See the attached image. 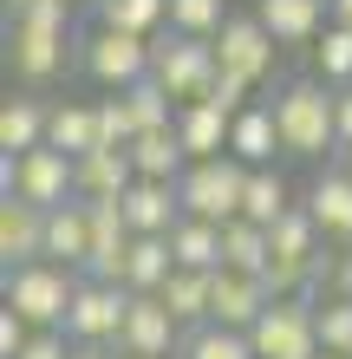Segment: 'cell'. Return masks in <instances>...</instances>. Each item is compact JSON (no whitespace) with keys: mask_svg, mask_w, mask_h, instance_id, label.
Listing matches in <instances>:
<instances>
[{"mask_svg":"<svg viewBox=\"0 0 352 359\" xmlns=\"http://www.w3.org/2000/svg\"><path fill=\"white\" fill-rule=\"evenodd\" d=\"M281 118V144L287 157H320L339 151V92L326 79H287V86L267 98Z\"/></svg>","mask_w":352,"mask_h":359,"instance_id":"6da1fadb","label":"cell"},{"mask_svg":"<svg viewBox=\"0 0 352 359\" xmlns=\"http://www.w3.org/2000/svg\"><path fill=\"white\" fill-rule=\"evenodd\" d=\"M150 79L176 104H202L209 86L222 79V59H216V39H190V33H170L163 27L150 39Z\"/></svg>","mask_w":352,"mask_h":359,"instance_id":"7a4b0ae2","label":"cell"},{"mask_svg":"<svg viewBox=\"0 0 352 359\" xmlns=\"http://www.w3.org/2000/svg\"><path fill=\"white\" fill-rule=\"evenodd\" d=\"M0 196H20L52 216L59 203H78V163L52 144H39L27 157H0Z\"/></svg>","mask_w":352,"mask_h":359,"instance_id":"3957f363","label":"cell"},{"mask_svg":"<svg viewBox=\"0 0 352 359\" xmlns=\"http://www.w3.org/2000/svg\"><path fill=\"white\" fill-rule=\"evenodd\" d=\"M66 13L72 0H39V7L13 13V33H7V53H13V72L20 79H52L66 66Z\"/></svg>","mask_w":352,"mask_h":359,"instance_id":"277c9868","label":"cell"},{"mask_svg":"<svg viewBox=\"0 0 352 359\" xmlns=\"http://www.w3.org/2000/svg\"><path fill=\"white\" fill-rule=\"evenodd\" d=\"M72 294H78V274H72V268H59V262L7 268V307H13L33 333H46V327H59V333H66Z\"/></svg>","mask_w":352,"mask_h":359,"instance_id":"5b68a950","label":"cell"},{"mask_svg":"<svg viewBox=\"0 0 352 359\" xmlns=\"http://www.w3.org/2000/svg\"><path fill=\"white\" fill-rule=\"evenodd\" d=\"M176 196H183V216L229 229V222L241 216V203H248V163H235V157L190 163V170H183V183H176Z\"/></svg>","mask_w":352,"mask_h":359,"instance_id":"8992f818","label":"cell"},{"mask_svg":"<svg viewBox=\"0 0 352 359\" xmlns=\"http://www.w3.org/2000/svg\"><path fill=\"white\" fill-rule=\"evenodd\" d=\"M78 66H85L98 86L111 92H131L150 79V39H131V33H111V27H92L78 39Z\"/></svg>","mask_w":352,"mask_h":359,"instance_id":"52a82bcc","label":"cell"},{"mask_svg":"<svg viewBox=\"0 0 352 359\" xmlns=\"http://www.w3.org/2000/svg\"><path fill=\"white\" fill-rule=\"evenodd\" d=\"M314 313L320 307H307V301H274L255 320V359H320V327H314Z\"/></svg>","mask_w":352,"mask_h":359,"instance_id":"ba28073f","label":"cell"},{"mask_svg":"<svg viewBox=\"0 0 352 359\" xmlns=\"http://www.w3.org/2000/svg\"><path fill=\"white\" fill-rule=\"evenodd\" d=\"M124 313H131V287H98V281H78L72 313H66V340H72V346H118Z\"/></svg>","mask_w":352,"mask_h":359,"instance_id":"9c48e42d","label":"cell"},{"mask_svg":"<svg viewBox=\"0 0 352 359\" xmlns=\"http://www.w3.org/2000/svg\"><path fill=\"white\" fill-rule=\"evenodd\" d=\"M118 353H124V359H170V353H183V327H176V313L163 307L157 294H131V313H124Z\"/></svg>","mask_w":352,"mask_h":359,"instance_id":"30bf717a","label":"cell"},{"mask_svg":"<svg viewBox=\"0 0 352 359\" xmlns=\"http://www.w3.org/2000/svg\"><path fill=\"white\" fill-rule=\"evenodd\" d=\"M274 53H281V46H274V33H267L255 13H229V27L216 33V59H222V72L248 79V86H261V79H267Z\"/></svg>","mask_w":352,"mask_h":359,"instance_id":"8fae6325","label":"cell"},{"mask_svg":"<svg viewBox=\"0 0 352 359\" xmlns=\"http://www.w3.org/2000/svg\"><path fill=\"white\" fill-rule=\"evenodd\" d=\"M267 242H274V262H267V268L294 274V281H307V274H314V262L326 255V248H320V222L307 216V203H294V209H287V216L267 229Z\"/></svg>","mask_w":352,"mask_h":359,"instance_id":"7c38bea8","label":"cell"},{"mask_svg":"<svg viewBox=\"0 0 352 359\" xmlns=\"http://www.w3.org/2000/svg\"><path fill=\"white\" fill-rule=\"evenodd\" d=\"M0 262L7 268L46 262V209H33L20 196H0Z\"/></svg>","mask_w":352,"mask_h":359,"instance_id":"4fadbf2b","label":"cell"},{"mask_svg":"<svg viewBox=\"0 0 352 359\" xmlns=\"http://www.w3.org/2000/svg\"><path fill=\"white\" fill-rule=\"evenodd\" d=\"M274 307L267 301V287L255 281V274H216V301H209V327H229V333H255V320Z\"/></svg>","mask_w":352,"mask_h":359,"instance_id":"5bb4252c","label":"cell"},{"mask_svg":"<svg viewBox=\"0 0 352 359\" xmlns=\"http://www.w3.org/2000/svg\"><path fill=\"white\" fill-rule=\"evenodd\" d=\"M124 222H131V236H170V229L183 222V196H176V183H131L124 189Z\"/></svg>","mask_w":352,"mask_h":359,"instance_id":"9a60e30c","label":"cell"},{"mask_svg":"<svg viewBox=\"0 0 352 359\" xmlns=\"http://www.w3.org/2000/svg\"><path fill=\"white\" fill-rule=\"evenodd\" d=\"M274 151H287V144H281L274 104H248V111L229 124V157L248 163V170H267V163H274Z\"/></svg>","mask_w":352,"mask_h":359,"instance_id":"2e32d148","label":"cell"},{"mask_svg":"<svg viewBox=\"0 0 352 359\" xmlns=\"http://www.w3.org/2000/svg\"><path fill=\"white\" fill-rule=\"evenodd\" d=\"M255 20L274 33V46H314L326 27V0H255Z\"/></svg>","mask_w":352,"mask_h":359,"instance_id":"e0dca14e","label":"cell"},{"mask_svg":"<svg viewBox=\"0 0 352 359\" xmlns=\"http://www.w3.org/2000/svg\"><path fill=\"white\" fill-rule=\"evenodd\" d=\"M307 216L320 222L326 242H346L352 248V177L346 170H320L314 189H307Z\"/></svg>","mask_w":352,"mask_h":359,"instance_id":"ac0fdd59","label":"cell"},{"mask_svg":"<svg viewBox=\"0 0 352 359\" xmlns=\"http://www.w3.org/2000/svg\"><path fill=\"white\" fill-rule=\"evenodd\" d=\"M85 255H92V209L85 203H59L52 216H46V262H59V268H85Z\"/></svg>","mask_w":352,"mask_h":359,"instance_id":"d6986e66","label":"cell"},{"mask_svg":"<svg viewBox=\"0 0 352 359\" xmlns=\"http://www.w3.org/2000/svg\"><path fill=\"white\" fill-rule=\"evenodd\" d=\"M131 183H137L131 151H92V157H78V203H118Z\"/></svg>","mask_w":352,"mask_h":359,"instance_id":"ffe728a7","label":"cell"},{"mask_svg":"<svg viewBox=\"0 0 352 359\" xmlns=\"http://www.w3.org/2000/svg\"><path fill=\"white\" fill-rule=\"evenodd\" d=\"M229 124L235 118H222L216 104H183V111H176V137H183V151H190V163L229 157Z\"/></svg>","mask_w":352,"mask_h":359,"instance_id":"44dd1931","label":"cell"},{"mask_svg":"<svg viewBox=\"0 0 352 359\" xmlns=\"http://www.w3.org/2000/svg\"><path fill=\"white\" fill-rule=\"evenodd\" d=\"M131 163H137L143 183H183V170H190V151H183L176 124H170V131H137Z\"/></svg>","mask_w":352,"mask_h":359,"instance_id":"7402d4cb","label":"cell"},{"mask_svg":"<svg viewBox=\"0 0 352 359\" xmlns=\"http://www.w3.org/2000/svg\"><path fill=\"white\" fill-rule=\"evenodd\" d=\"M163 307L176 313V327H209V301H216V274H196V268H176L170 281H163V294H157Z\"/></svg>","mask_w":352,"mask_h":359,"instance_id":"603a6c76","label":"cell"},{"mask_svg":"<svg viewBox=\"0 0 352 359\" xmlns=\"http://www.w3.org/2000/svg\"><path fill=\"white\" fill-rule=\"evenodd\" d=\"M46 118H52V104H39V98H7V111H0V157H27L46 144Z\"/></svg>","mask_w":352,"mask_h":359,"instance_id":"cb8c5ba5","label":"cell"},{"mask_svg":"<svg viewBox=\"0 0 352 359\" xmlns=\"http://www.w3.org/2000/svg\"><path fill=\"white\" fill-rule=\"evenodd\" d=\"M267 262H274V242H267V229L261 222H248V216H235L229 229H222V268L229 274H267Z\"/></svg>","mask_w":352,"mask_h":359,"instance_id":"d4e9b609","label":"cell"},{"mask_svg":"<svg viewBox=\"0 0 352 359\" xmlns=\"http://www.w3.org/2000/svg\"><path fill=\"white\" fill-rule=\"evenodd\" d=\"M46 144H52V151H66L72 163L92 157V151H98V104H52Z\"/></svg>","mask_w":352,"mask_h":359,"instance_id":"484cf974","label":"cell"},{"mask_svg":"<svg viewBox=\"0 0 352 359\" xmlns=\"http://www.w3.org/2000/svg\"><path fill=\"white\" fill-rule=\"evenodd\" d=\"M170 255H176V268L222 274V229H216V222H196V216H183V222L170 229Z\"/></svg>","mask_w":352,"mask_h":359,"instance_id":"4316f807","label":"cell"},{"mask_svg":"<svg viewBox=\"0 0 352 359\" xmlns=\"http://www.w3.org/2000/svg\"><path fill=\"white\" fill-rule=\"evenodd\" d=\"M98 27L131 33V39H157L170 27V0H98Z\"/></svg>","mask_w":352,"mask_h":359,"instance_id":"83f0119b","label":"cell"},{"mask_svg":"<svg viewBox=\"0 0 352 359\" xmlns=\"http://www.w3.org/2000/svg\"><path fill=\"white\" fill-rule=\"evenodd\" d=\"M170 274H176L170 236H137L131 242V268H124V287H131V294H163Z\"/></svg>","mask_w":352,"mask_h":359,"instance_id":"f1b7e54d","label":"cell"},{"mask_svg":"<svg viewBox=\"0 0 352 359\" xmlns=\"http://www.w3.org/2000/svg\"><path fill=\"white\" fill-rule=\"evenodd\" d=\"M287 183H281V170H248V203H241V216L248 222H261V229H274L281 216H287Z\"/></svg>","mask_w":352,"mask_h":359,"instance_id":"f546056e","label":"cell"},{"mask_svg":"<svg viewBox=\"0 0 352 359\" xmlns=\"http://www.w3.org/2000/svg\"><path fill=\"white\" fill-rule=\"evenodd\" d=\"M176 359H255V340H248V333H229V327H196V333H183Z\"/></svg>","mask_w":352,"mask_h":359,"instance_id":"4dcf8cb0","label":"cell"},{"mask_svg":"<svg viewBox=\"0 0 352 359\" xmlns=\"http://www.w3.org/2000/svg\"><path fill=\"white\" fill-rule=\"evenodd\" d=\"M314 72L326 79V86H352V27H326L314 39Z\"/></svg>","mask_w":352,"mask_h":359,"instance_id":"1f68e13d","label":"cell"},{"mask_svg":"<svg viewBox=\"0 0 352 359\" xmlns=\"http://www.w3.org/2000/svg\"><path fill=\"white\" fill-rule=\"evenodd\" d=\"M137 144V111H131V98H98V151H131Z\"/></svg>","mask_w":352,"mask_h":359,"instance_id":"d6a6232c","label":"cell"},{"mask_svg":"<svg viewBox=\"0 0 352 359\" xmlns=\"http://www.w3.org/2000/svg\"><path fill=\"white\" fill-rule=\"evenodd\" d=\"M124 98H131V111H137V131H170V124H176V111H183V104H176L170 92H163L157 79H143V86H131Z\"/></svg>","mask_w":352,"mask_h":359,"instance_id":"836d02e7","label":"cell"},{"mask_svg":"<svg viewBox=\"0 0 352 359\" xmlns=\"http://www.w3.org/2000/svg\"><path fill=\"white\" fill-rule=\"evenodd\" d=\"M229 27L222 0H170V33H190V39H216Z\"/></svg>","mask_w":352,"mask_h":359,"instance_id":"e575fe53","label":"cell"},{"mask_svg":"<svg viewBox=\"0 0 352 359\" xmlns=\"http://www.w3.org/2000/svg\"><path fill=\"white\" fill-rule=\"evenodd\" d=\"M314 327H320V353L352 359V301H326V307L314 313Z\"/></svg>","mask_w":352,"mask_h":359,"instance_id":"d590c367","label":"cell"},{"mask_svg":"<svg viewBox=\"0 0 352 359\" xmlns=\"http://www.w3.org/2000/svg\"><path fill=\"white\" fill-rule=\"evenodd\" d=\"M248 92H255V86H248V79H235V72H222L216 86H209V98H202V104H216L222 118H241V111H248Z\"/></svg>","mask_w":352,"mask_h":359,"instance_id":"8d00e7d4","label":"cell"},{"mask_svg":"<svg viewBox=\"0 0 352 359\" xmlns=\"http://www.w3.org/2000/svg\"><path fill=\"white\" fill-rule=\"evenodd\" d=\"M27 340H33V327L20 320L13 307H0V359H20V353H27Z\"/></svg>","mask_w":352,"mask_h":359,"instance_id":"74e56055","label":"cell"},{"mask_svg":"<svg viewBox=\"0 0 352 359\" xmlns=\"http://www.w3.org/2000/svg\"><path fill=\"white\" fill-rule=\"evenodd\" d=\"M20 359H72V340H66L59 327H46V333H33V340H27V353H20Z\"/></svg>","mask_w":352,"mask_h":359,"instance_id":"f35d334b","label":"cell"},{"mask_svg":"<svg viewBox=\"0 0 352 359\" xmlns=\"http://www.w3.org/2000/svg\"><path fill=\"white\" fill-rule=\"evenodd\" d=\"M346 144H352V86L339 92V151H346Z\"/></svg>","mask_w":352,"mask_h":359,"instance_id":"ab89813d","label":"cell"},{"mask_svg":"<svg viewBox=\"0 0 352 359\" xmlns=\"http://www.w3.org/2000/svg\"><path fill=\"white\" fill-rule=\"evenodd\" d=\"M72 359H124L118 346H72Z\"/></svg>","mask_w":352,"mask_h":359,"instance_id":"60d3db41","label":"cell"},{"mask_svg":"<svg viewBox=\"0 0 352 359\" xmlns=\"http://www.w3.org/2000/svg\"><path fill=\"white\" fill-rule=\"evenodd\" d=\"M333 27H352V0H333Z\"/></svg>","mask_w":352,"mask_h":359,"instance_id":"b9f144b4","label":"cell"},{"mask_svg":"<svg viewBox=\"0 0 352 359\" xmlns=\"http://www.w3.org/2000/svg\"><path fill=\"white\" fill-rule=\"evenodd\" d=\"M339 170H346V177H352V144H346V151H339Z\"/></svg>","mask_w":352,"mask_h":359,"instance_id":"7bdbcfd3","label":"cell"},{"mask_svg":"<svg viewBox=\"0 0 352 359\" xmlns=\"http://www.w3.org/2000/svg\"><path fill=\"white\" fill-rule=\"evenodd\" d=\"M7 7H13V13H27V7H39V0H7Z\"/></svg>","mask_w":352,"mask_h":359,"instance_id":"ee69618b","label":"cell"},{"mask_svg":"<svg viewBox=\"0 0 352 359\" xmlns=\"http://www.w3.org/2000/svg\"><path fill=\"white\" fill-rule=\"evenodd\" d=\"M320 359H339V353H320Z\"/></svg>","mask_w":352,"mask_h":359,"instance_id":"f6af8a7d","label":"cell"}]
</instances>
